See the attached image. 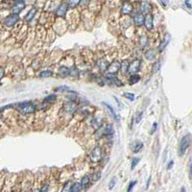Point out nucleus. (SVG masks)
<instances>
[{"instance_id":"nucleus-19","label":"nucleus","mask_w":192,"mask_h":192,"mask_svg":"<svg viewBox=\"0 0 192 192\" xmlns=\"http://www.w3.org/2000/svg\"><path fill=\"white\" fill-rule=\"evenodd\" d=\"M142 148H143V143L141 141H136L133 146V152L134 153H139L140 150H142Z\"/></svg>"},{"instance_id":"nucleus-36","label":"nucleus","mask_w":192,"mask_h":192,"mask_svg":"<svg viewBox=\"0 0 192 192\" xmlns=\"http://www.w3.org/2000/svg\"><path fill=\"white\" fill-rule=\"evenodd\" d=\"M188 175H189V179H192V160L191 159L188 163Z\"/></svg>"},{"instance_id":"nucleus-3","label":"nucleus","mask_w":192,"mask_h":192,"mask_svg":"<svg viewBox=\"0 0 192 192\" xmlns=\"http://www.w3.org/2000/svg\"><path fill=\"white\" fill-rule=\"evenodd\" d=\"M19 20V17L18 14H11L4 19V25L7 27H13L14 25L18 22Z\"/></svg>"},{"instance_id":"nucleus-29","label":"nucleus","mask_w":192,"mask_h":192,"mask_svg":"<svg viewBox=\"0 0 192 192\" xmlns=\"http://www.w3.org/2000/svg\"><path fill=\"white\" fill-rule=\"evenodd\" d=\"M98 66H99V68L101 70H106L108 69V66H109V65L105 62V61H101L98 62Z\"/></svg>"},{"instance_id":"nucleus-24","label":"nucleus","mask_w":192,"mask_h":192,"mask_svg":"<svg viewBox=\"0 0 192 192\" xmlns=\"http://www.w3.org/2000/svg\"><path fill=\"white\" fill-rule=\"evenodd\" d=\"M140 80V76L137 75V74H135V75H131L130 79H129V84L130 85H135V84L139 83Z\"/></svg>"},{"instance_id":"nucleus-7","label":"nucleus","mask_w":192,"mask_h":192,"mask_svg":"<svg viewBox=\"0 0 192 192\" xmlns=\"http://www.w3.org/2000/svg\"><path fill=\"white\" fill-rule=\"evenodd\" d=\"M24 8H25V2L24 1H17V2H14V4L13 5L11 10H12L13 14H18Z\"/></svg>"},{"instance_id":"nucleus-14","label":"nucleus","mask_w":192,"mask_h":192,"mask_svg":"<svg viewBox=\"0 0 192 192\" xmlns=\"http://www.w3.org/2000/svg\"><path fill=\"white\" fill-rule=\"evenodd\" d=\"M103 104H104L106 107H107V109L108 110H109V111L111 112V115H112V117H114V120L115 121H117V122H119L120 121V116L119 115H118V114H116V112L114 111V108H112L111 105H109V104H107V103L106 102H104V103H103Z\"/></svg>"},{"instance_id":"nucleus-38","label":"nucleus","mask_w":192,"mask_h":192,"mask_svg":"<svg viewBox=\"0 0 192 192\" xmlns=\"http://www.w3.org/2000/svg\"><path fill=\"white\" fill-rule=\"evenodd\" d=\"M48 189H49V185L47 184H43L42 187L41 188V190H39V192H48Z\"/></svg>"},{"instance_id":"nucleus-4","label":"nucleus","mask_w":192,"mask_h":192,"mask_svg":"<svg viewBox=\"0 0 192 192\" xmlns=\"http://www.w3.org/2000/svg\"><path fill=\"white\" fill-rule=\"evenodd\" d=\"M103 157V151L101 149V147L97 146L94 149L92 150L90 154V160L93 162H99Z\"/></svg>"},{"instance_id":"nucleus-9","label":"nucleus","mask_w":192,"mask_h":192,"mask_svg":"<svg viewBox=\"0 0 192 192\" xmlns=\"http://www.w3.org/2000/svg\"><path fill=\"white\" fill-rule=\"evenodd\" d=\"M144 26L146 27V29L148 31H151L154 27V17L151 14H147L145 17V20H144Z\"/></svg>"},{"instance_id":"nucleus-35","label":"nucleus","mask_w":192,"mask_h":192,"mask_svg":"<svg viewBox=\"0 0 192 192\" xmlns=\"http://www.w3.org/2000/svg\"><path fill=\"white\" fill-rule=\"evenodd\" d=\"M100 178H101V173H100V172H97V173L93 174L92 181H97L99 180Z\"/></svg>"},{"instance_id":"nucleus-42","label":"nucleus","mask_w":192,"mask_h":192,"mask_svg":"<svg viewBox=\"0 0 192 192\" xmlns=\"http://www.w3.org/2000/svg\"><path fill=\"white\" fill-rule=\"evenodd\" d=\"M173 165H174V161H173V160H171V161L169 162L168 166H167V169H171L172 167H173Z\"/></svg>"},{"instance_id":"nucleus-16","label":"nucleus","mask_w":192,"mask_h":192,"mask_svg":"<svg viewBox=\"0 0 192 192\" xmlns=\"http://www.w3.org/2000/svg\"><path fill=\"white\" fill-rule=\"evenodd\" d=\"M133 11V6L129 2H125L122 6V13L127 16V14H130Z\"/></svg>"},{"instance_id":"nucleus-15","label":"nucleus","mask_w":192,"mask_h":192,"mask_svg":"<svg viewBox=\"0 0 192 192\" xmlns=\"http://www.w3.org/2000/svg\"><path fill=\"white\" fill-rule=\"evenodd\" d=\"M170 39H171V36L169 35V34H166L165 37H164V38H163V41H162L161 44L160 45V52H162V51H163L164 49L166 48L167 44H168L169 41H170Z\"/></svg>"},{"instance_id":"nucleus-39","label":"nucleus","mask_w":192,"mask_h":192,"mask_svg":"<svg viewBox=\"0 0 192 192\" xmlns=\"http://www.w3.org/2000/svg\"><path fill=\"white\" fill-rule=\"evenodd\" d=\"M56 90H57V91H59V90H69V87H66V86H62V87H59Z\"/></svg>"},{"instance_id":"nucleus-12","label":"nucleus","mask_w":192,"mask_h":192,"mask_svg":"<svg viewBox=\"0 0 192 192\" xmlns=\"http://www.w3.org/2000/svg\"><path fill=\"white\" fill-rule=\"evenodd\" d=\"M151 11V5L148 2H141L140 3V13L142 14H149Z\"/></svg>"},{"instance_id":"nucleus-33","label":"nucleus","mask_w":192,"mask_h":192,"mask_svg":"<svg viewBox=\"0 0 192 192\" xmlns=\"http://www.w3.org/2000/svg\"><path fill=\"white\" fill-rule=\"evenodd\" d=\"M136 184V181H131L129 186H128V189H127V192H132V190L134 189L135 185Z\"/></svg>"},{"instance_id":"nucleus-13","label":"nucleus","mask_w":192,"mask_h":192,"mask_svg":"<svg viewBox=\"0 0 192 192\" xmlns=\"http://www.w3.org/2000/svg\"><path fill=\"white\" fill-rule=\"evenodd\" d=\"M36 14H37V8L35 7H33L30 9V11H29L27 13V14L25 16V17H24V19H25V21L26 22H30L32 19L34 18V17L36 16Z\"/></svg>"},{"instance_id":"nucleus-2","label":"nucleus","mask_w":192,"mask_h":192,"mask_svg":"<svg viewBox=\"0 0 192 192\" xmlns=\"http://www.w3.org/2000/svg\"><path fill=\"white\" fill-rule=\"evenodd\" d=\"M190 142H191V137L189 135L184 136L183 139H181L180 145H179V155L180 156H184V153L186 152V150L188 149V147L190 146Z\"/></svg>"},{"instance_id":"nucleus-27","label":"nucleus","mask_w":192,"mask_h":192,"mask_svg":"<svg viewBox=\"0 0 192 192\" xmlns=\"http://www.w3.org/2000/svg\"><path fill=\"white\" fill-rule=\"evenodd\" d=\"M57 99V97L55 94H50V95H48L47 97L44 98V103H53V102H55Z\"/></svg>"},{"instance_id":"nucleus-6","label":"nucleus","mask_w":192,"mask_h":192,"mask_svg":"<svg viewBox=\"0 0 192 192\" xmlns=\"http://www.w3.org/2000/svg\"><path fill=\"white\" fill-rule=\"evenodd\" d=\"M140 66H141V62L136 59V60L133 61V62L130 63L129 70H128V72L131 73L132 75H135L136 72H139L140 70Z\"/></svg>"},{"instance_id":"nucleus-17","label":"nucleus","mask_w":192,"mask_h":192,"mask_svg":"<svg viewBox=\"0 0 192 192\" xmlns=\"http://www.w3.org/2000/svg\"><path fill=\"white\" fill-rule=\"evenodd\" d=\"M129 66H130V62L128 61H123L120 63V71L122 74H125V73L128 72V70H129Z\"/></svg>"},{"instance_id":"nucleus-22","label":"nucleus","mask_w":192,"mask_h":192,"mask_svg":"<svg viewBox=\"0 0 192 192\" xmlns=\"http://www.w3.org/2000/svg\"><path fill=\"white\" fill-rule=\"evenodd\" d=\"M66 98L70 102H74V101H76L78 99V94L75 91H69L66 94Z\"/></svg>"},{"instance_id":"nucleus-21","label":"nucleus","mask_w":192,"mask_h":192,"mask_svg":"<svg viewBox=\"0 0 192 192\" xmlns=\"http://www.w3.org/2000/svg\"><path fill=\"white\" fill-rule=\"evenodd\" d=\"M59 75L62 77H66L69 75V68H67L66 66H62L60 69H59Z\"/></svg>"},{"instance_id":"nucleus-32","label":"nucleus","mask_w":192,"mask_h":192,"mask_svg":"<svg viewBox=\"0 0 192 192\" xmlns=\"http://www.w3.org/2000/svg\"><path fill=\"white\" fill-rule=\"evenodd\" d=\"M79 4H80V1H68L67 2V6H68V8H69V7L74 8V7L77 6V5H79Z\"/></svg>"},{"instance_id":"nucleus-44","label":"nucleus","mask_w":192,"mask_h":192,"mask_svg":"<svg viewBox=\"0 0 192 192\" xmlns=\"http://www.w3.org/2000/svg\"><path fill=\"white\" fill-rule=\"evenodd\" d=\"M33 192H39V190H38V189H36V190H34Z\"/></svg>"},{"instance_id":"nucleus-28","label":"nucleus","mask_w":192,"mask_h":192,"mask_svg":"<svg viewBox=\"0 0 192 192\" xmlns=\"http://www.w3.org/2000/svg\"><path fill=\"white\" fill-rule=\"evenodd\" d=\"M69 75L72 77H77L79 75V69H77L76 67L69 68Z\"/></svg>"},{"instance_id":"nucleus-31","label":"nucleus","mask_w":192,"mask_h":192,"mask_svg":"<svg viewBox=\"0 0 192 192\" xmlns=\"http://www.w3.org/2000/svg\"><path fill=\"white\" fill-rule=\"evenodd\" d=\"M139 157H134V159L132 160V164H131V169H135V167L139 164Z\"/></svg>"},{"instance_id":"nucleus-30","label":"nucleus","mask_w":192,"mask_h":192,"mask_svg":"<svg viewBox=\"0 0 192 192\" xmlns=\"http://www.w3.org/2000/svg\"><path fill=\"white\" fill-rule=\"evenodd\" d=\"M123 96H124L125 98H127L128 100L130 101H134L135 100V94L134 93H131V92H126L123 94Z\"/></svg>"},{"instance_id":"nucleus-20","label":"nucleus","mask_w":192,"mask_h":192,"mask_svg":"<svg viewBox=\"0 0 192 192\" xmlns=\"http://www.w3.org/2000/svg\"><path fill=\"white\" fill-rule=\"evenodd\" d=\"M82 188L83 187L81 185V183H74L71 185V187L69 189V192H81Z\"/></svg>"},{"instance_id":"nucleus-40","label":"nucleus","mask_w":192,"mask_h":192,"mask_svg":"<svg viewBox=\"0 0 192 192\" xmlns=\"http://www.w3.org/2000/svg\"><path fill=\"white\" fill-rule=\"evenodd\" d=\"M4 74H5V70L3 67H0V80L4 77Z\"/></svg>"},{"instance_id":"nucleus-5","label":"nucleus","mask_w":192,"mask_h":192,"mask_svg":"<svg viewBox=\"0 0 192 192\" xmlns=\"http://www.w3.org/2000/svg\"><path fill=\"white\" fill-rule=\"evenodd\" d=\"M119 70H120V62L117 61L111 62L107 69L108 74H111V75H115Z\"/></svg>"},{"instance_id":"nucleus-11","label":"nucleus","mask_w":192,"mask_h":192,"mask_svg":"<svg viewBox=\"0 0 192 192\" xmlns=\"http://www.w3.org/2000/svg\"><path fill=\"white\" fill-rule=\"evenodd\" d=\"M63 110L67 111L68 114H74V111H76V105L73 102H66L65 105H63Z\"/></svg>"},{"instance_id":"nucleus-41","label":"nucleus","mask_w":192,"mask_h":192,"mask_svg":"<svg viewBox=\"0 0 192 192\" xmlns=\"http://www.w3.org/2000/svg\"><path fill=\"white\" fill-rule=\"evenodd\" d=\"M157 123H154V125H153V127H152V129H151V134H154V132H155V130L157 129Z\"/></svg>"},{"instance_id":"nucleus-18","label":"nucleus","mask_w":192,"mask_h":192,"mask_svg":"<svg viewBox=\"0 0 192 192\" xmlns=\"http://www.w3.org/2000/svg\"><path fill=\"white\" fill-rule=\"evenodd\" d=\"M90 175H86L84 176L82 180H81V185L83 188H87V186L90 184Z\"/></svg>"},{"instance_id":"nucleus-1","label":"nucleus","mask_w":192,"mask_h":192,"mask_svg":"<svg viewBox=\"0 0 192 192\" xmlns=\"http://www.w3.org/2000/svg\"><path fill=\"white\" fill-rule=\"evenodd\" d=\"M16 107V109L20 112L21 114L26 115V114H31L33 112L36 111L37 107L33 104L31 101H26V102H21L17 103V104L14 105Z\"/></svg>"},{"instance_id":"nucleus-37","label":"nucleus","mask_w":192,"mask_h":192,"mask_svg":"<svg viewBox=\"0 0 192 192\" xmlns=\"http://www.w3.org/2000/svg\"><path fill=\"white\" fill-rule=\"evenodd\" d=\"M115 183H116V178H114L111 181H110V184H109V188L110 189H112L114 187V185H115Z\"/></svg>"},{"instance_id":"nucleus-23","label":"nucleus","mask_w":192,"mask_h":192,"mask_svg":"<svg viewBox=\"0 0 192 192\" xmlns=\"http://www.w3.org/2000/svg\"><path fill=\"white\" fill-rule=\"evenodd\" d=\"M155 56H156V50L154 48L149 49V50L147 51L146 54H145V57H146L147 60H153V59L155 58Z\"/></svg>"},{"instance_id":"nucleus-25","label":"nucleus","mask_w":192,"mask_h":192,"mask_svg":"<svg viewBox=\"0 0 192 192\" xmlns=\"http://www.w3.org/2000/svg\"><path fill=\"white\" fill-rule=\"evenodd\" d=\"M53 75V72L51 70H43L41 72H39L38 77L41 78H49V77H52Z\"/></svg>"},{"instance_id":"nucleus-26","label":"nucleus","mask_w":192,"mask_h":192,"mask_svg":"<svg viewBox=\"0 0 192 192\" xmlns=\"http://www.w3.org/2000/svg\"><path fill=\"white\" fill-rule=\"evenodd\" d=\"M139 44L142 48H144L145 46H147V44H148V38L146 36H142L139 38Z\"/></svg>"},{"instance_id":"nucleus-8","label":"nucleus","mask_w":192,"mask_h":192,"mask_svg":"<svg viewBox=\"0 0 192 192\" xmlns=\"http://www.w3.org/2000/svg\"><path fill=\"white\" fill-rule=\"evenodd\" d=\"M67 9H68V6H67V3H62L60 6H59L56 10V16L59 17H62L66 16V14L67 12Z\"/></svg>"},{"instance_id":"nucleus-10","label":"nucleus","mask_w":192,"mask_h":192,"mask_svg":"<svg viewBox=\"0 0 192 192\" xmlns=\"http://www.w3.org/2000/svg\"><path fill=\"white\" fill-rule=\"evenodd\" d=\"M145 17L141 13H136L134 14V22L136 26H142L144 25Z\"/></svg>"},{"instance_id":"nucleus-34","label":"nucleus","mask_w":192,"mask_h":192,"mask_svg":"<svg viewBox=\"0 0 192 192\" xmlns=\"http://www.w3.org/2000/svg\"><path fill=\"white\" fill-rule=\"evenodd\" d=\"M160 68V62H156L154 63V66H153V72H157Z\"/></svg>"},{"instance_id":"nucleus-43","label":"nucleus","mask_w":192,"mask_h":192,"mask_svg":"<svg viewBox=\"0 0 192 192\" xmlns=\"http://www.w3.org/2000/svg\"><path fill=\"white\" fill-rule=\"evenodd\" d=\"M141 119H142V112H140L139 114V117H137V119H136V123H139Z\"/></svg>"}]
</instances>
